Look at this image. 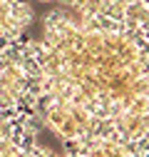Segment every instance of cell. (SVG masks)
Here are the masks:
<instances>
[{
	"label": "cell",
	"mask_w": 149,
	"mask_h": 157,
	"mask_svg": "<svg viewBox=\"0 0 149 157\" xmlns=\"http://www.w3.org/2000/svg\"><path fill=\"white\" fill-rule=\"evenodd\" d=\"M10 17L20 25L23 30H27L30 25H32V17H35V13H32V5H30V0H20V3H13L10 5Z\"/></svg>",
	"instance_id": "6da1fadb"
}]
</instances>
